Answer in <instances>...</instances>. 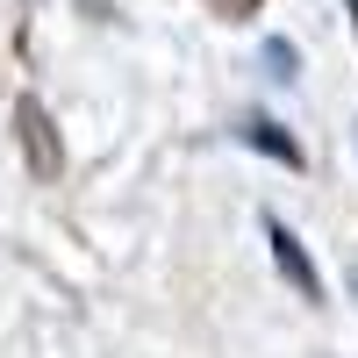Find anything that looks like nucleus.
Listing matches in <instances>:
<instances>
[{
    "mask_svg": "<svg viewBox=\"0 0 358 358\" xmlns=\"http://www.w3.org/2000/svg\"><path fill=\"white\" fill-rule=\"evenodd\" d=\"M15 136H22V158H29V172H36L43 187H50V179L65 172V143H57V129H50V108H43L36 94H22V101H15Z\"/></svg>",
    "mask_w": 358,
    "mask_h": 358,
    "instance_id": "1",
    "label": "nucleus"
},
{
    "mask_svg": "<svg viewBox=\"0 0 358 358\" xmlns=\"http://www.w3.org/2000/svg\"><path fill=\"white\" fill-rule=\"evenodd\" d=\"M265 244H273V265L294 280V294H301V301H322V273H315V258H308V244H301V236H294L280 215H265Z\"/></svg>",
    "mask_w": 358,
    "mask_h": 358,
    "instance_id": "2",
    "label": "nucleus"
},
{
    "mask_svg": "<svg viewBox=\"0 0 358 358\" xmlns=\"http://www.w3.org/2000/svg\"><path fill=\"white\" fill-rule=\"evenodd\" d=\"M236 136H244L251 151H265L273 165H287V172H301V165H308V158H301V143H294V136L273 122V115H244V122H236Z\"/></svg>",
    "mask_w": 358,
    "mask_h": 358,
    "instance_id": "3",
    "label": "nucleus"
},
{
    "mask_svg": "<svg viewBox=\"0 0 358 358\" xmlns=\"http://www.w3.org/2000/svg\"><path fill=\"white\" fill-rule=\"evenodd\" d=\"M265 65H273V79H294V65H301V50H294V43H265Z\"/></svg>",
    "mask_w": 358,
    "mask_h": 358,
    "instance_id": "4",
    "label": "nucleus"
},
{
    "mask_svg": "<svg viewBox=\"0 0 358 358\" xmlns=\"http://www.w3.org/2000/svg\"><path fill=\"white\" fill-rule=\"evenodd\" d=\"M208 8H215V15H222V22H251V15H258V8H265V0H208Z\"/></svg>",
    "mask_w": 358,
    "mask_h": 358,
    "instance_id": "5",
    "label": "nucleus"
},
{
    "mask_svg": "<svg viewBox=\"0 0 358 358\" xmlns=\"http://www.w3.org/2000/svg\"><path fill=\"white\" fill-rule=\"evenodd\" d=\"M344 8H351V29H358V0H344Z\"/></svg>",
    "mask_w": 358,
    "mask_h": 358,
    "instance_id": "6",
    "label": "nucleus"
}]
</instances>
